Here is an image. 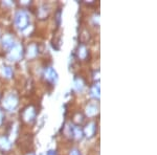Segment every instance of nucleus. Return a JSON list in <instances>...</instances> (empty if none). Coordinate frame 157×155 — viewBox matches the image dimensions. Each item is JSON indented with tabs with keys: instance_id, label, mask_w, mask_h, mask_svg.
<instances>
[{
	"instance_id": "nucleus-11",
	"label": "nucleus",
	"mask_w": 157,
	"mask_h": 155,
	"mask_svg": "<svg viewBox=\"0 0 157 155\" xmlns=\"http://www.w3.org/2000/svg\"><path fill=\"white\" fill-rule=\"evenodd\" d=\"M86 113H87L88 116H94L95 114L98 113V107L95 104H90V105L87 106L86 108Z\"/></svg>"
},
{
	"instance_id": "nucleus-9",
	"label": "nucleus",
	"mask_w": 157,
	"mask_h": 155,
	"mask_svg": "<svg viewBox=\"0 0 157 155\" xmlns=\"http://www.w3.org/2000/svg\"><path fill=\"white\" fill-rule=\"evenodd\" d=\"M2 42H3V46L6 47V48H12L15 45L14 38H13L12 36H10V35H6V36H4L3 40H2Z\"/></svg>"
},
{
	"instance_id": "nucleus-15",
	"label": "nucleus",
	"mask_w": 157,
	"mask_h": 155,
	"mask_svg": "<svg viewBox=\"0 0 157 155\" xmlns=\"http://www.w3.org/2000/svg\"><path fill=\"white\" fill-rule=\"evenodd\" d=\"M70 155H81L80 152H78V150L77 149H73L71 152H70Z\"/></svg>"
},
{
	"instance_id": "nucleus-4",
	"label": "nucleus",
	"mask_w": 157,
	"mask_h": 155,
	"mask_svg": "<svg viewBox=\"0 0 157 155\" xmlns=\"http://www.w3.org/2000/svg\"><path fill=\"white\" fill-rule=\"evenodd\" d=\"M23 54V48L20 44H15L14 46L11 48V52L9 54V58L12 61H18L20 58L22 57Z\"/></svg>"
},
{
	"instance_id": "nucleus-10",
	"label": "nucleus",
	"mask_w": 157,
	"mask_h": 155,
	"mask_svg": "<svg viewBox=\"0 0 157 155\" xmlns=\"http://www.w3.org/2000/svg\"><path fill=\"white\" fill-rule=\"evenodd\" d=\"M0 148H1L3 151H6L11 148V143H10L9 138L7 137H0Z\"/></svg>"
},
{
	"instance_id": "nucleus-13",
	"label": "nucleus",
	"mask_w": 157,
	"mask_h": 155,
	"mask_svg": "<svg viewBox=\"0 0 157 155\" xmlns=\"http://www.w3.org/2000/svg\"><path fill=\"white\" fill-rule=\"evenodd\" d=\"M75 88H77V90H82L83 88H84V86H85V83H84V81H83V79H81V78H78L75 80Z\"/></svg>"
},
{
	"instance_id": "nucleus-5",
	"label": "nucleus",
	"mask_w": 157,
	"mask_h": 155,
	"mask_svg": "<svg viewBox=\"0 0 157 155\" xmlns=\"http://www.w3.org/2000/svg\"><path fill=\"white\" fill-rule=\"evenodd\" d=\"M44 78H45V80H46L47 83L54 85L58 80V75H57V72H56V70L54 69V68L47 67L44 72Z\"/></svg>"
},
{
	"instance_id": "nucleus-12",
	"label": "nucleus",
	"mask_w": 157,
	"mask_h": 155,
	"mask_svg": "<svg viewBox=\"0 0 157 155\" xmlns=\"http://www.w3.org/2000/svg\"><path fill=\"white\" fill-rule=\"evenodd\" d=\"M91 95H92L94 98H100V86H98V84H95V85L92 86V88H91Z\"/></svg>"
},
{
	"instance_id": "nucleus-6",
	"label": "nucleus",
	"mask_w": 157,
	"mask_h": 155,
	"mask_svg": "<svg viewBox=\"0 0 157 155\" xmlns=\"http://www.w3.org/2000/svg\"><path fill=\"white\" fill-rule=\"evenodd\" d=\"M95 131H97V125H95L94 122H90L89 124H87V126L83 130V133L87 137H92L95 134Z\"/></svg>"
},
{
	"instance_id": "nucleus-7",
	"label": "nucleus",
	"mask_w": 157,
	"mask_h": 155,
	"mask_svg": "<svg viewBox=\"0 0 157 155\" xmlns=\"http://www.w3.org/2000/svg\"><path fill=\"white\" fill-rule=\"evenodd\" d=\"M78 58L81 60H86L88 58V55H89V50L86 48V46L84 44L78 45V52H77Z\"/></svg>"
},
{
	"instance_id": "nucleus-16",
	"label": "nucleus",
	"mask_w": 157,
	"mask_h": 155,
	"mask_svg": "<svg viewBox=\"0 0 157 155\" xmlns=\"http://www.w3.org/2000/svg\"><path fill=\"white\" fill-rule=\"evenodd\" d=\"M2 121H3V112L0 110V125L2 124Z\"/></svg>"
},
{
	"instance_id": "nucleus-17",
	"label": "nucleus",
	"mask_w": 157,
	"mask_h": 155,
	"mask_svg": "<svg viewBox=\"0 0 157 155\" xmlns=\"http://www.w3.org/2000/svg\"><path fill=\"white\" fill-rule=\"evenodd\" d=\"M27 155H35V154H34V153H29Z\"/></svg>"
},
{
	"instance_id": "nucleus-3",
	"label": "nucleus",
	"mask_w": 157,
	"mask_h": 155,
	"mask_svg": "<svg viewBox=\"0 0 157 155\" xmlns=\"http://www.w3.org/2000/svg\"><path fill=\"white\" fill-rule=\"evenodd\" d=\"M17 105H18V98H17L15 95H13V93L6 96V99H4L3 102H2V106H3V108L6 109V110H9V111L15 109L17 107Z\"/></svg>"
},
{
	"instance_id": "nucleus-1",
	"label": "nucleus",
	"mask_w": 157,
	"mask_h": 155,
	"mask_svg": "<svg viewBox=\"0 0 157 155\" xmlns=\"http://www.w3.org/2000/svg\"><path fill=\"white\" fill-rule=\"evenodd\" d=\"M15 24L20 30H24L26 29L29 24V17L27 13L23 10L17 12L16 16H15Z\"/></svg>"
},
{
	"instance_id": "nucleus-14",
	"label": "nucleus",
	"mask_w": 157,
	"mask_h": 155,
	"mask_svg": "<svg viewBox=\"0 0 157 155\" xmlns=\"http://www.w3.org/2000/svg\"><path fill=\"white\" fill-rule=\"evenodd\" d=\"M3 73L6 75V78H12V76H13V70H12V68L11 67H4V69H3Z\"/></svg>"
},
{
	"instance_id": "nucleus-2",
	"label": "nucleus",
	"mask_w": 157,
	"mask_h": 155,
	"mask_svg": "<svg viewBox=\"0 0 157 155\" xmlns=\"http://www.w3.org/2000/svg\"><path fill=\"white\" fill-rule=\"evenodd\" d=\"M36 115H37L36 108L34 106H27L21 112L22 121H24L25 123H33L35 121V118H36Z\"/></svg>"
},
{
	"instance_id": "nucleus-8",
	"label": "nucleus",
	"mask_w": 157,
	"mask_h": 155,
	"mask_svg": "<svg viewBox=\"0 0 157 155\" xmlns=\"http://www.w3.org/2000/svg\"><path fill=\"white\" fill-rule=\"evenodd\" d=\"M39 54V47L37 44H32L29 46L27 49V57L29 58H35L36 56Z\"/></svg>"
}]
</instances>
